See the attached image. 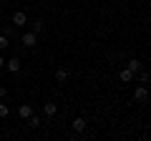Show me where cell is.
Listing matches in <instances>:
<instances>
[{"label":"cell","mask_w":151,"mask_h":141,"mask_svg":"<svg viewBox=\"0 0 151 141\" xmlns=\"http://www.w3.org/2000/svg\"><path fill=\"white\" fill-rule=\"evenodd\" d=\"M25 20H28V18H25V13H23V10H15V13H13V25H15V28L25 25Z\"/></svg>","instance_id":"cell-1"},{"label":"cell","mask_w":151,"mask_h":141,"mask_svg":"<svg viewBox=\"0 0 151 141\" xmlns=\"http://www.w3.org/2000/svg\"><path fill=\"white\" fill-rule=\"evenodd\" d=\"M5 68L10 70V73H18V70H20V58H10V60H5Z\"/></svg>","instance_id":"cell-2"},{"label":"cell","mask_w":151,"mask_h":141,"mask_svg":"<svg viewBox=\"0 0 151 141\" xmlns=\"http://www.w3.org/2000/svg\"><path fill=\"white\" fill-rule=\"evenodd\" d=\"M20 40H23V45H25V48H33V45H35V33H33V30H30V33H25Z\"/></svg>","instance_id":"cell-3"},{"label":"cell","mask_w":151,"mask_h":141,"mask_svg":"<svg viewBox=\"0 0 151 141\" xmlns=\"http://www.w3.org/2000/svg\"><path fill=\"white\" fill-rule=\"evenodd\" d=\"M134 98L136 101H146V98H149V91H146V86H139L134 91Z\"/></svg>","instance_id":"cell-4"},{"label":"cell","mask_w":151,"mask_h":141,"mask_svg":"<svg viewBox=\"0 0 151 141\" xmlns=\"http://www.w3.org/2000/svg\"><path fill=\"white\" fill-rule=\"evenodd\" d=\"M73 131H76V134L86 131V119H76V121H73Z\"/></svg>","instance_id":"cell-5"},{"label":"cell","mask_w":151,"mask_h":141,"mask_svg":"<svg viewBox=\"0 0 151 141\" xmlns=\"http://www.w3.org/2000/svg\"><path fill=\"white\" fill-rule=\"evenodd\" d=\"M121 81H124V83H131V81H134V73H131L129 68H124V70H121Z\"/></svg>","instance_id":"cell-6"},{"label":"cell","mask_w":151,"mask_h":141,"mask_svg":"<svg viewBox=\"0 0 151 141\" xmlns=\"http://www.w3.org/2000/svg\"><path fill=\"white\" fill-rule=\"evenodd\" d=\"M30 114H33V106H28V103H23V106H20V116H23V119H28Z\"/></svg>","instance_id":"cell-7"},{"label":"cell","mask_w":151,"mask_h":141,"mask_svg":"<svg viewBox=\"0 0 151 141\" xmlns=\"http://www.w3.org/2000/svg\"><path fill=\"white\" fill-rule=\"evenodd\" d=\"M65 78H68V70H63V68H58V70H55V81H60V83H63Z\"/></svg>","instance_id":"cell-8"},{"label":"cell","mask_w":151,"mask_h":141,"mask_svg":"<svg viewBox=\"0 0 151 141\" xmlns=\"http://www.w3.org/2000/svg\"><path fill=\"white\" fill-rule=\"evenodd\" d=\"M43 111H45V116H55V103H45Z\"/></svg>","instance_id":"cell-9"},{"label":"cell","mask_w":151,"mask_h":141,"mask_svg":"<svg viewBox=\"0 0 151 141\" xmlns=\"http://www.w3.org/2000/svg\"><path fill=\"white\" fill-rule=\"evenodd\" d=\"M129 70H131V73L141 70V63H139V60H129Z\"/></svg>","instance_id":"cell-10"},{"label":"cell","mask_w":151,"mask_h":141,"mask_svg":"<svg viewBox=\"0 0 151 141\" xmlns=\"http://www.w3.org/2000/svg\"><path fill=\"white\" fill-rule=\"evenodd\" d=\"M8 45H10V40H8V35H0V50H5Z\"/></svg>","instance_id":"cell-11"},{"label":"cell","mask_w":151,"mask_h":141,"mask_svg":"<svg viewBox=\"0 0 151 141\" xmlns=\"http://www.w3.org/2000/svg\"><path fill=\"white\" fill-rule=\"evenodd\" d=\"M8 114H10V109H8L5 103H0V119H5V116H8Z\"/></svg>","instance_id":"cell-12"},{"label":"cell","mask_w":151,"mask_h":141,"mask_svg":"<svg viewBox=\"0 0 151 141\" xmlns=\"http://www.w3.org/2000/svg\"><path fill=\"white\" fill-rule=\"evenodd\" d=\"M40 30H43V20H35L33 23V33H40Z\"/></svg>","instance_id":"cell-13"},{"label":"cell","mask_w":151,"mask_h":141,"mask_svg":"<svg viewBox=\"0 0 151 141\" xmlns=\"http://www.w3.org/2000/svg\"><path fill=\"white\" fill-rule=\"evenodd\" d=\"M139 81H141V83H149V70H144V68H141V76H139Z\"/></svg>","instance_id":"cell-14"},{"label":"cell","mask_w":151,"mask_h":141,"mask_svg":"<svg viewBox=\"0 0 151 141\" xmlns=\"http://www.w3.org/2000/svg\"><path fill=\"white\" fill-rule=\"evenodd\" d=\"M0 98H5V88L3 86H0Z\"/></svg>","instance_id":"cell-15"},{"label":"cell","mask_w":151,"mask_h":141,"mask_svg":"<svg viewBox=\"0 0 151 141\" xmlns=\"http://www.w3.org/2000/svg\"><path fill=\"white\" fill-rule=\"evenodd\" d=\"M3 65H5V58H3V55H0V68H3Z\"/></svg>","instance_id":"cell-16"},{"label":"cell","mask_w":151,"mask_h":141,"mask_svg":"<svg viewBox=\"0 0 151 141\" xmlns=\"http://www.w3.org/2000/svg\"><path fill=\"white\" fill-rule=\"evenodd\" d=\"M0 15H3V8H0Z\"/></svg>","instance_id":"cell-17"}]
</instances>
